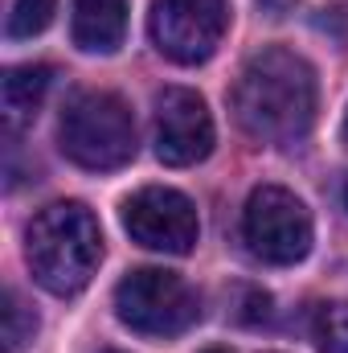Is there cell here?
Here are the masks:
<instances>
[{
  "mask_svg": "<svg viewBox=\"0 0 348 353\" xmlns=\"http://www.w3.org/2000/svg\"><path fill=\"white\" fill-rule=\"evenodd\" d=\"M316 103H320V87H316L312 62L283 46L259 50L242 66L238 83L230 90L238 128L250 140L274 144V148H287L312 132Z\"/></svg>",
  "mask_w": 348,
  "mask_h": 353,
  "instance_id": "6da1fadb",
  "label": "cell"
},
{
  "mask_svg": "<svg viewBox=\"0 0 348 353\" xmlns=\"http://www.w3.org/2000/svg\"><path fill=\"white\" fill-rule=\"evenodd\" d=\"M25 259L33 279L54 296H78L102 263V230L83 201L45 205L25 230Z\"/></svg>",
  "mask_w": 348,
  "mask_h": 353,
  "instance_id": "7a4b0ae2",
  "label": "cell"
},
{
  "mask_svg": "<svg viewBox=\"0 0 348 353\" xmlns=\"http://www.w3.org/2000/svg\"><path fill=\"white\" fill-rule=\"evenodd\" d=\"M58 144L66 161L90 173L123 169L135 157V119L131 107L111 90H87L74 94L58 123Z\"/></svg>",
  "mask_w": 348,
  "mask_h": 353,
  "instance_id": "3957f363",
  "label": "cell"
},
{
  "mask_svg": "<svg viewBox=\"0 0 348 353\" xmlns=\"http://www.w3.org/2000/svg\"><path fill=\"white\" fill-rule=\"evenodd\" d=\"M115 316L140 337H180L197 325V292L164 267H140L115 288Z\"/></svg>",
  "mask_w": 348,
  "mask_h": 353,
  "instance_id": "277c9868",
  "label": "cell"
},
{
  "mask_svg": "<svg viewBox=\"0 0 348 353\" xmlns=\"http://www.w3.org/2000/svg\"><path fill=\"white\" fill-rule=\"evenodd\" d=\"M242 239L262 263L291 267L312 251V210L283 185H259L242 214Z\"/></svg>",
  "mask_w": 348,
  "mask_h": 353,
  "instance_id": "5b68a950",
  "label": "cell"
},
{
  "mask_svg": "<svg viewBox=\"0 0 348 353\" xmlns=\"http://www.w3.org/2000/svg\"><path fill=\"white\" fill-rule=\"evenodd\" d=\"M230 29L226 0H152L148 33L156 50L176 66H201L217 54Z\"/></svg>",
  "mask_w": 348,
  "mask_h": 353,
  "instance_id": "8992f818",
  "label": "cell"
},
{
  "mask_svg": "<svg viewBox=\"0 0 348 353\" xmlns=\"http://www.w3.org/2000/svg\"><path fill=\"white\" fill-rule=\"evenodd\" d=\"M123 230L131 234V243L160 255H188L201 239L193 201L168 185H148L131 193L123 201Z\"/></svg>",
  "mask_w": 348,
  "mask_h": 353,
  "instance_id": "52a82bcc",
  "label": "cell"
},
{
  "mask_svg": "<svg viewBox=\"0 0 348 353\" xmlns=\"http://www.w3.org/2000/svg\"><path fill=\"white\" fill-rule=\"evenodd\" d=\"M213 152V115L188 87H164L156 94V161L188 169Z\"/></svg>",
  "mask_w": 348,
  "mask_h": 353,
  "instance_id": "ba28073f",
  "label": "cell"
},
{
  "mask_svg": "<svg viewBox=\"0 0 348 353\" xmlns=\"http://www.w3.org/2000/svg\"><path fill=\"white\" fill-rule=\"evenodd\" d=\"M131 0H74V46L83 54H115L127 37Z\"/></svg>",
  "mask_w": 348,
  "mask_h": 353,
  "instance_id": "9c48e42d",
  "label": "cell"
},
{
  "mask_svg": "<svg viewBox=\"0 0 348 353\" xmlns=\"http://www.w3.org/2000/svg\"><path fill=\"white\" fill-rule=\"evenodd\" d=\"M54 83V70L50 66H8L4 70V87H0V99H4V115L8 123H25L37 115L45 90Z\"/></svg>",
  "mask_w": 348,
  "mask_h": 353,
  "instance_id": "30bf717a",
  "label": "cell"
},
{
  "mask_svg": "<svg viewBox=\"0 0 348 353\" xmlns=\"http://www.w3.org/2000/svg\"><path fill=\"white\" fill-rule=\"evenodd\" d=\"M0 337H4V353H21L33 337H37V312L21 300V292H17V288H8V292H4Z\"/></svg>",
  "mask_w": 348,
  "mask_h": 353,
  "instance_id": "8fae6325",
  "label": "cell"
},
{
  "mask_svg": "<svg viewBox=\"0 0 348 353\" xmlns=\"http://www.w3.org/2000/svg\"><path fill=\"white\" fill-rule=\"evenodd\" d=\"M312 337H316L320 353H348V300H332V304L316 308Z\"/></svg>",
  "mask_w": 348,
  "mask_h": 353,
  "instance_id": "7c38bea8",
  "label": "cell"
},
{
  "mask_svg": "<svg viewBox=\"0 0 348 353\" xmlns=\"http://www.w3.org/2000/svg\"><path fill=\"white\" fill-rule=\"evenodd\" d=\"M58 12V0H17L12 12H8V37L12 41H25V37H37L50 29Z\"/></svg>",
  "mask_w": 348,
  "mask_h": 353,
  "instance_id": "4fadbf2b",
  "label": "cell"
},
{
  "mask_svg": "<svg viewBox=\"0 0 348 353\" xmlns=\"http://www.w3.org/2000/svg\"><path fill=\"white\" fill-rule=\"evenodd\" d=\"M259 4L270 12V17H283V12H291V8H295V0H259Z\"/></svg>",
  "mask_w": 348,
  "mask_h": 353,
  "instance_id": "5bb4252c",
  "label": "cell"
},
{
  "mask_svg": "<svg viewBox=\"0 0 348 353\" xmlns=\"http://www.w3.org/2000/svg\"><path fill=\"white\" fill-rule=\"evenodd\" d=\"M205 353H230V350H205Z\"/></svg>",
  "mask_w": 348,
  "mask_h": 353,
  "instance_id": "9a60e30c",
  "label": "cell"
},
{
  "mask_svg": "<svg viewBox=\"0 0 348 353\" xmlns=\"http://www.w3.org/2000/svg\"><path fill=\"white\" fill-rule=\"evenodd\" d=\"M345 140H348V115H345Z\"/></svg>",
  "mask_w": 348,
  "mask_h": 353,
  "instance_id": "2e32d148",
  "label": "cell"
},
{
  "mask_svg": "<svg viewBox=\"0 0 348 353\" xmlns=\"http://www.w3.org/2000/svg\"><path fill=\"white\" fill-rule=\"evenodd\" d=\"M345 201H348V181H345Z\"/></svg>",
  "mask_w": 348,
  "mask_h": 353,
  "instance_id": "e0dca14e",
  "label": "cell"
}]
</instances>
